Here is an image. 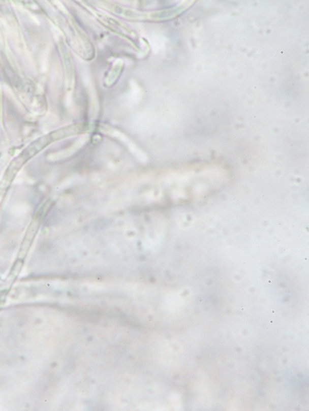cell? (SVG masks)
Wrapping results in <instances>:
<instances>
[{
    "mask_svg": "<svg viewBox=\"0 0 309 411\" xmlns=\"http://www.w3.org/2000/svg\"><path fill=\"white\" fill-rule=\"evenodd\" d=\"M108 10L113 11L118 16L129 19L138 20V21H162V20L168 19L172 15V13L174 14L170 10L157 11L149 13L140 12V11L127 9V8L116 5L110 6Z\"/></svg>",
    "mask_w": 309,
    "mask_h": 411,
    "instance_id": "1",
    "label": "cell"
},
{
    "mask_svg": "<svg viewBox=\"0 0 309 411\" xmlns=\"http://www.w3.org/2000/svg\"><path fill=\"white\" fill-rule=\"evenodd\" d=\"M100 131L103 132V133L108 135V136L110 135L111 136L118 138L119 140H123V142H124L125 144H128L129 149H130L131 153L135 155L136 157L138 158V159L141 160L142 162H144L147 160V156H146L144 152L137 148L132 142H130V140H129L127 137H126L125 139H124L125 137V135L121 134L119 131H116L115 129L111 128L109 126L105 125L100 126Z\"/></svg>",
    "mask_w": 309,
    "mask_h": 411,
    "instance_id": "2",
    "label": "cell"
},
{
    "mask_svg": "<svg viewBox=\"0 0 309 411\" xmlns=\"http://www.w3.org/2000/svg\"><path fill=\"white\" fill-rule=\"evenodd\" d=\"M99 19L100 21L104 22V24H107L110 28H112L113 31H118L119 34H122L123 35H128L130 37H135V34L131 30L129 29V28L125 25H122L121 22H119L116 20L111 19L110 17L105 15L103 14H97Z\"/></svg>",
    "mask_w": 309,
    "mask_h": 411,
    "instance_id": "3",
    "label": "cell"
},
{
    "mask_svg": "<svg viewBox=\"0 0 309 411\" xmlns=\"http://www.w3.org/2000/svg\"><path fill=\"white\" fill-rule=\"evenodd\" d=\"M86 142L87 140H85V139H82V140H79V142L76 143L75 145H74L72 147H71L70 149H68V150L61 151L59 153H58L54 154L51 157L53 158V160H59L70 156L71 155L76 153V151L81 148L82 146L85 145V143Z\"/></svg>",
    "mask_w": 309,
    "mask_h": 411,
    "instance_id": "4",
    "label": "cell"
},
{
    "mask_svg": "<svg viewBox=\"0 0 309 411\" xmlns=\"http://www.w3.org/2000/svg\"><path fill=\"white\" fill-rule=\"evenodd\" d=\"M122 66V63L121 61H120L119 60H118V61H116L115 63H114L113 67L109 72V74H108L107 77V81L106 83H107L108 85L113 84V83L115 82L116 79H118V76H119V74L121 71Z\"/></svg>",
    "mask_w": 309,
    "mask_h": 411,
    "instance_id": "5",
    "label": "cell"
}]
</instances>
